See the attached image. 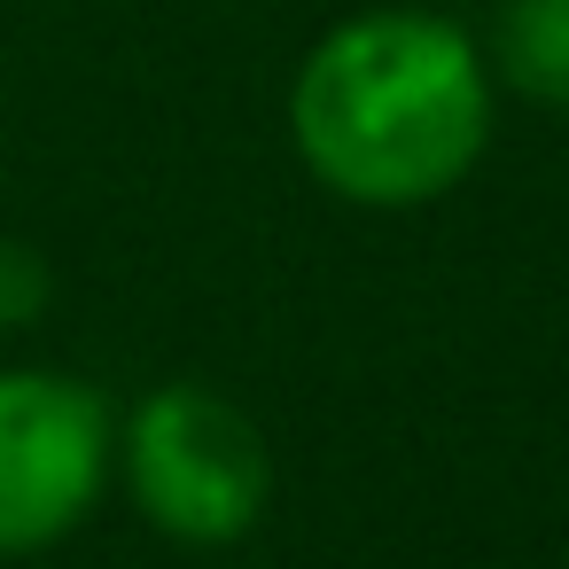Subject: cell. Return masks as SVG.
Segmentation results:
<instances>
[{"label":"cell","mask_w":569,"mask_h":569,"mask_svg":"<svg viewBox=\"0 0 569 569\" xmlns=\"http://www.w3.org/2000/svg\"><path fill=\"white\" fill-rule=\"evenodd\" d=\"M499 79L483 40L390 0L328 24L289 79V149L351 211H429L491 149Z\"/></svg>","instance_id":"6da1fadb"},{"label":"cell","mask_w":569,"mask_h":569,"mask_svg":"<svg viewBox=\"0 0 569 569\" xmlns=\"http://www.w3.org/2000/svg\"><path fill=\"white\" fill-rule=\"evenodd\" d=\"M118 483L141 522L172 546H234L273 507V445L266 429L211 382L172 375L118 413Z\"/></svg>","instance_id":"7a4b0ae2"},{"label":"cell","mask_w":569,"mask_h":569,"mask_svg":"<svg viewBox=\"0 0 569 569\" xmlns=\"http://www.w3.org/2000/svg\"><path fill=\"white\" fill-rule=\"evenodd\" d=\"M118 476V406L63 367H0V561L63 546Z\"/></svg>","instance_id":"3957f363"},{"label":"cell","mask_w":569,"mask_h":569,"mask_svg":"<svg viewBox=\"0 0 569 569\" xmlns=\"http://www.w3.org/2000/svg\"><path fill=\"white\" fill-rule=\"evenodd\" d=\"M483 63L499 94L569 118V0H499L483 24Z\"/></svg>","instance_id":"277c9868"},{"label":"cell","mask_w":569,"mask_h":569,"mask_svg":"<svg viewBox=\"0 0 569 569\" xmlns=\"http://www.w3.org/2000/svg\"><path fill=\"white\" fill-rule=\"evenodd\" d=\"M48 305H56V266H48V250L0 234V328H9V336H17V328H40Z\"/></svg>","instance_id":"5b68a950"}]
</instances>
